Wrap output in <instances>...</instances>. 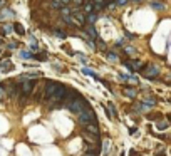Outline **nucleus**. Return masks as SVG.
Returning a JSON list of instances; mask_svg holds the SVG:
<instances>
[{"instance_id":"nucleus-2","label":"nucleus","mask_w":171,"mask_h":156,"mask_svg":"<svg viewBox=\"0 0 171 156\" xmlns=\"http://www.w3.org/2000/svg\"><path fill=\"white\" fill-rule=\"evenodd\" d=\"M79 121L82 122V124H87V122H96V116H94V111H92V109L89 108V106H87V108L84 109V111H81V113H79Z\"/></svg>"},{"instance_id":"nucleus-18","label":"nucleus","mask_w":171,"mask_h":156,"mask_svg":"<svg viewBox=\"0 0 171 156\" xmlns=\"http://www.w3.org/2000/svg\"><path fill=\"white\" fill-rule=\"evenodd\" d=\"M133 64H134V71H137V69L143 67V62H141V61H134Z\"/></svg>"},{"instance_id":"nucleus-17","label":"nucleus","mask_w":171,"mask_h":156,"mask_svg":"<svg viewBox=\"0 0 171 156\" xmlns=\"http://www.w3.org/2000/svg\"><path fill=\"white\" fill-rule=\"evenodd\" d=\"M114 3H116V5H119V7H124V5L128 3V0H114Z\"/></svg>"},{"instance_id":"nucleus-12","label":"nucleus","mask_w":171,"mask_h":156,"mask_svg":"<svg viewBox=\"0 0 171 156\" xmlns=\"http://www.w3.org/2000/svg\"><path fill=\"white\" fill-rule=\"evenodd\" d=\"M14 30H17V34H20V35L25 34V29H24V25H22V24H15V25H14Z\"/></svg>"},{"instance_id":"nucleus-13","label":"nucleus","mask_w":171,"mask_h":156,"mask_svg":"<svg viewBox=\"0 0 171 156\" xmlns=\"http://www.w3.org/2000/svg\"><path fill=\"white\" fill-rule=\"evenodd\" d=\"M86 19H87V22H89V24H94V22L97 20L96 12H91V14H87V17H86Z\"/></svg>"},{"instance_id":"nucleus-36","label":"nucleus","mask_w":171,"mask_h":156,"mask_svg":"<svg viewBox=\"0 0 171 156\" xmlns=\"http://www.w3.org/2000/svg\"><path fill=\"white\" fill-rule=\"evenodd\" d=\"M170 121H171V118H170Z\"/></svg>"},{"instance_id":"nucleus-29","label":"nucleus","mask_w":171,"mask_h":156,"mask_svg":"<svg viewBox=\"0 0 171 156\" xmlns=\"http://www.w3.org/2000/svg\"><path fill=\"white\" fill-rule=\"evenodd\" d=\"M22 57H32V54L30 52H22Z\"/></svg>"},{"instance_id":"nucleus-19","label":"nucleus","mask_w":171,"mask_h":156,"mask_svg":"<svg viewBox=\"0 0 171 156\" xmlns=\"http://www.w3.org/2000/svg\"><path fill=\"white\" fill-rule=\"evenodd\" d=\"M82 72H84L86 76H92V77H96V74H94V72H92L91 69H82Z\"/></svg>"},{"instance_id":"nucleus-8","label":"nucleus","mask_w":171,"mask_h":156,"mask_svg":"<svg viewBox=\"0 0 171 156\" xmlns=\"http://www.w3.org/2000/svg\"><path fill=\"white\" fill-rule=\"evenodd\" d=\"M86 129H87V133H91V134H94V136H99V128L96 126V122H87L86 124Z\"/></svg>"},{"instance_id":"nucleus-24","label":"nucleus","mask_w":171,"mask_h":156,"mask_svg":"<svg viewBox=\"0 0 171 156\" xmlns=\"http://www.w3.org/2000/svg\"><path fill=\"white\" fill-rule=\"evenodd\" d=\"M5 34H8V32H12V30H14V25H5Z\"/></svg>"},{"instance_id":"nucleus-27","label":"nucleus","mask_w":171,"mask_h":156,"mask_svg":"<svg viewBox=\"0 0 171 156\" xmlns=\"http://www.w3.org/2000/svg\"><path fill=\"white\" fill-rule=\"evenodd\" d=\"M158 128H159V129H166V128H168V124H166V122H159V126H158Z\"/></svg>"},{"instance_id":"nucleus-3","label":"nucleus","mask_w":171,"mask_h":156,"mask_svg":"<svg viewBox=\"0 0 171 156\" xmlns=\"http://www.w3.org/2000/svg\"><path fill=\"white\" fill-rule=\"evenodd\" d=\"M57 87H59V82H47V86H45V92H44V97H45V99H50V97L54 96V92L57 91Z\"/></svg>"},{"instance_id":"nucleus-23","label":"nucleus","mask_w":171,"mask_h":156,"mask_svg":"<svg viewBox=\"0 0 171 156\" xmlns=\"http://www.w3.org/2000/svg\"><path fill=\"white\" fill-rule=\"evenodd\" d=\"M55 35H57L59 39H66V34H64L62 30H55Z\"/></svg>"},{"instance_id":"nucleus-28","label":"nucleus","mask_w":171,"mask_h":156,"mask_svg":"<svg viewBox=\"0 0 171 156\" xmlns=\"http://www.w3.org/2000/svg\"><path fill=\"white\" fill-rule=\"evenodd\" d=\"M39 61H47V55H45V54H40V55H39Z\"/></svg>"},{"instance_id":"nucleus-15","label":"nucleus","mask_w":171,"mask_h":156,"mask_svg":"<svg viewBox=\"0 0 171 156\" xmlns=\"http://www.w3.org/2000/svg\"><path fill=\"white\" fill-rule=\"evenodd\" d=\"M151 7L154 8V10H163L164 5L161 3V2H153V3H151Z\"/></svg>"},{"instance_id":"nucleus-30","label":"nucleus","mask_w":171,"mask_h":156,"mask_svg":"<svg viewBox=\"0 0 171 156\" xmlns=\"http://www.w3.org/2000/svg\"><path fill=\"white\" fill-rule=\"evenodd\" d=\"M166 155V153H163V151H156V153H154V156H164Z\"/></svg>"},{"instance_id":"nucleus-34","label":"nucleus","mask_w":171,"mask_h":156,"mask_svg":"<svg viewBox=\"0 0 171 156\" xmlns=\"http://www.w3.org/2000/svg\"><path fill=\"white\" fill-rule=\"evenodd\" d=\"M0 7H2V2H0Z\"/></svg>"},{"instance_id":"nucleus-32","label":"nucleus","mask_w":171,"mask_h":156,"mask_svg":"<svg viewBox=\"0 0 171 156\" xmlns=\"http://www.w3.org/2000/svg\"><path fill=\"white\" fill-rule=\"evenodd\" d=\"M62 2V5H66V3H69V2H70V0H61Z\"/></svg>"},{"instance_id":"nucleus-6","label":"nucleus","mask_w":171,"mask_h":156,"mask_svg":"<svg viewBox=\"0 0 171 156\" xmlns=\"http://www.w3.org/2000/svg\"><path fill=\"white\" fill-rule=\"evenodd\" d=\"M77 97H79V94H77L75 91H69L67 89V92H66V96H64V104L69 106V104L74 101V99H77Z\"/></svg>"},{"instance_id":"nucleus-26","label":"nucleus","mask_w":171,"mask_h":156,"mask_svg":"<svg viewBox=\"0 0 171 156\" xmlns=\"http://www.w3.org/2000/svg\"><path fill=\"white\" fill-rule=\"evenodd\" d=\"M5 97V91H3V87H0V101Z\"/></svg>"},{"instance_id":"nucleus-16","label":"nucleus","mask_w":171,"mask_h":156,"mask_svg":"<svg viewBox=\"0 0 171 156\" xmlns=\"http://www.w3.org/2000/svg\"><path fill=\"white\" fill-rule=\"evenodd\" d=\"M124 96H128V97H134V96H136V91H134V89H124Z\"/></svg>"},{"instance_id":"nucleus-1","label":"nucleus","mask_w":171,"mask_h":156,"mask_svg":"<svg viewBox=\"0 0 171 156\" xmlns=\"http://www.w3.org/2000/svg\"><path fill=\"white\" fill-rule=\"evenodd\" d=\"M67 108L70 109V111H72L74 114H79L81 111H84V109L87 108V102H86V101H84V99L81 97V96H79L77 99H74V101H72L70 104H69Z\"/></svg>"},{"instance_id":"nucleus-33","label":"nucleus","mask_w":171,"mask_h":156,"mask_svg":"<svg viewBox=\"0 0 171 156\" xmlns=\"http://www.w3.org/2000/svg\"><path fill=\"white\" fill-rule=\"evenodd\" d=\"M168 81H171V74H170V76H168Z\"/></svg>"},{"instance_id":"nucleus-22","label":"nucleus","mask_w":171,"mask_h":156,"mask_svg":"<svg viewBox=\"0 0 171 156\" xmlns=\"http://www.w3.org/2000/svg\"><path fill=\"white\" fill-rule=\"evenodd\" d=\"M124 66H126V67H128V69H131V71H134V64H133V62L126 61V62H124Z\"/></svg>"},{"instance_id":"nucleus-5","label":"nucleus","mask_w":171,"mask_h":156,"mask_svg":"<svg viewBox=\"0 0 171 156\" xmlns=\"http://www.w3.org/2000/svg\"><path fill=\"white\" fill-rule=\"evenodd\" d=\"M66 92H67V87H66V86H61V84H59V87H57V91L54 92V96L50 97V101H54V102L61 101L62 97L66 96Z\"/></svg>"},{"instance_id":"nucleus-25","label":"nucleus","mask_w":171,"mask_h":156,"mask_svg":"<svg viewBox=\"0 0 171 156\" xmlns=\"http://www.w3.org/2000/svg\"><path fill=\"white\" fill-rule=\"evenodd\" d=\"M107 57H109V61H112V62H116V61H117V57H116L114 54H111V52L107 54Z\"/></svg>"},{"instance_id":"nucleus-31","label":"nucleus","mask_w":171,"mask_h":156,"mask_svg":"<svg viewBox=\"0 0 171 156\" xmlns=\"http://www.w3.org/2000/svg\"><path fill=\"white\" fill-rule=\"evenodd\" d=\"M86 156H97V153H94V151H87V155Z\"/></svg>"},{"instance_id":"nucleus-7","label":"nucleus","mask_w":171,"mask_h":156,"mask_svg":"<svg viewBox=\"0 0 171 156\" xmlns=\"http://www.w3.org/2000/svg\"><path fill=\"white\" fill-rule=\"evenodd\" d=\"M20 89H22V92H24L25 96H29L30 92H32V89H34V82H32V81H25L20 86Z\"/></svg>"},{"instance_id":"nucleus-4","label":"nucleus","mask_w":171,"mask_h":156,"mask_svg":"<svg viewBox=\"0 0 171 156\" xmlns=\"http://www.w3.org/2000/svg\"><path fill=\"white\" fill-rule=\"evenodd\" d=\"M144 77H148V79H156L158 76H159V69L156 66H148V67L144 69Z\"/></svg>"},{"instance_id":"nucleus-21","label":"nucleus","mask_w":171,"mask_h":156,"mask_svg":"<svg viewBox=\"0 0 171 156\" xmlns=\"http://www.w3.org/2000/svg\"><path fill=\"white\" fill-rule=\"evenodd\" d=\"M61 12H62V15H66V17H67V15L70 14V10H69V7H62V8H61Z\"/></svg>"},{"instance_id":"nucleus-10","label":"nucleus","mask_w":171,"mask_h":156,"mask_svg":"<svg viewBox=\"0 0 171 156\" xmlns=\"http://www.w3.org/2000/svg\"><path fill=\"white\" fill-rule=\"evenodd\" d=\"M82 8H84V12H86V14H91V12H94V2H92V0H91V2H86Z\"/></svg>"},{"instance_id":"nucleus-35","label":"nucleus","mask_w":171,"mask_h":156,"mask_svg":"<svg viewBox=\"0 0 171 156\" xmlns=\"http://www.w3.org/2000/svg\"><path fill=\"white\" fill-rule=\"evenodd\" d=\"M136 2H141V0H136Z\"/></svg>"},{"instance_id":"nucleus-14","label":"nucleus","mask_w":171,"mask_h":156,"mask_svg":"<svg viewBox=\"0 0 171 156\" xmlns=\"http://www.w3.org/2000/svg\"><path fill=\"white\" fill-rule=\"evenodd\" d=\"M50 7L52 8H59V10H61L62 8V2L61 0H50Z\"/></svg>"},{"instance_id":"nucleus-9","label":"nucleus","mask_w":171,"mask_h":156,"mask_svg":"<svg viewBox=\"0 0 171 156\" xmlns=\"http://www.w3.org/2000/svg\"><path fill=\"white\" fill-rule=\"evenodd\" d=\"M86 34L89 35V37H92V39H97V32H96V29L92 27V24H89L86 27Z\"/></svg>"},{"instance_id":"nucleus-20","label":"nucleus","mask_w":171,"mask_h":156,"mask_svg":"<svg viewBox=\"0 0 171 156\" xmlns=\"http://www.w3.org/2000/svg\"><path fill=\"white\" fill-rule=\"evenodd\" d=\"M144 102H146V104H149V106H154V104H156V101H154L153 97H148V99H144Z\"/></svg>"},{"instance_id":"nucleus-11","label":"nucleus","mask_w":171,"mask_h":156,"mask_svg":"<svg viewBox=\"0 0 171 156\" xmlns=\"http://www.w3.org/2000/svg\"><path fill=\"white\" fill-rule=\"evenodd\" d=\"M5 17H14V12H12V10H8V8H5V10L0 14V19H2V20H5Z\"/></svg>"}]
</instances>
